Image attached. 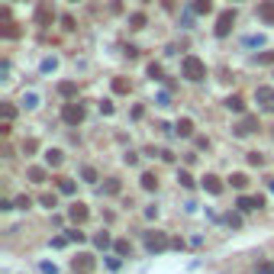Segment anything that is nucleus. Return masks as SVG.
<instances>
[{
	"label": "nucleus",
	"mask_w": 274,
	"mask_h": 274,
	"mask_svg": "<svg viewBox=\"0 0 274 274\" xmlns=\"http://www.w3.org/2000/svg\"><path fill=\"white\" fill-rule=\"evenodd\" d=\"M181 74L187 77V81H203V77H207V65H203L197 55H184V61H181Z\"/></svg>",
	"instance_id": "f257e3e1"
},
{
	"label": "nucleus",
	"mask_w": 274,
	"mask_h": 274,
	"mask_svg": "<svg viewBox=\"0 0 274 274\" xmlns=\"http://www.w3.org/2000/svg\"><path fill=\"white\" fill-rule=\"evenodd\" d=\"M168 245H171V239H168L165 232H158V229H148L145 232V249L148 252H165Z\"/></svg>",
	"instance_id": "f03ea898"
},
{
	"label": "nucleus",
	"mask_w": 274,
	"mask_h": 274,
	"mask_svg": "<svg viewBox=\"0 0 274 274\" xmlns=\"http://www.w3.org/2000/svg\"><path fill=\"white\" fill-rule=\"evenodd\" d=\"M61 120H65L68 126H77V123H84V107H81L77 100L65 103V107H61Z\"/></svg>",
	"instance_id": "7ed1b4c3"
},
{
	"label": "nucleus",
	"mask_w": 274,
	"mask_h": 274,
	"mask_svg": "<svg viewBox=\"0 0 274 274\" xmlns=\"http://www.w3.org/2000/svg\"><path fill=\"white\" fill-rule=\"evenodd\" d=\"M232 26H236V10H223V13H219V20H216V36L226 39L229 32H232Z\"/></svg>",
	"instance_id": "20e7f679"
},
{
	"label": "nucleus",
	"mask_w": 274,
	"mask_h": 274,
	"mask_svg": "<svg viewBox=\"0 0 274 274\" xmlns=\"http://www.w3.org/2000/svg\"><path fill=\"white\" fill-rule=\"evenodd\" d=\"M52 20H55L52 4H49V0H39V7H36V26H52Z\"/></svg>",
	"instance_id": "39448f33"
},
{
	"label": "nucleus",
	"mask_w": 274,
	"mask_h": 274,
	"mask_svg": "<svg viewBox=\"0 0 274 274\" xmlns=\"http://www.w3.org/2000/svg\"><path fill=\"white\" fill-rule=\"evenodd\" d=\"M232 129H236V136H252V132L258 129V116H242Z\"/></svg>",
	"instance_id": "423d86ee"
},
{
	"label": "nucleus",
	"mask_w": 274,
	"mask_h": 274,
	"mask_svg": "<svg viewBox=\"0 0 274 274\" xmlns=\"http://www.w3.org/2000/svg\"><path fill=\"white\" fill-rule=\"evenodd\" d=\"M68 216H71V223H77V226H81L84 219L91 216V210H87V203H81V200H77V203H71V207H68Z\"/></svg>",
	"instance_id": "0eeeda50"
},
{
	"label": "nucleus",
	"mask_w": 274,
	"mask_h": 274,
	"mask_svg": "<svg viewBox=\"0 0 274 274\" xmlns=\"http://www.w3.org/2000/svg\"><path fill=\"white\" fill-rule=\"evenodd\" d=\"M236 207L242 210V213H252V210H261L264 207V197H239Z\"/></svg>",
	"instance_id": "6e6552de"
},
{
	"label": "nucleus",
	"mask_w": 274,
	"mask_h": 274,
	"mask_svg": "<svg viewBox=\"0 0 274 274\" xmlns=\"http://www.w3.org/2000/svg\"><path fill=\"white\" fill-rule=\"evenodd\" d=\"M255 100H258L264 110H274V87H258V91H255Z\"/></svg>",
	"instance_id": "1a4fd4ad"
},
{
	"label": "nucleus",
	"mask_w": 274,
	"mask_h": 274,
	"mask_svg": "<svg viewBox=\"0 0 274 274\" xmlns=\"http://www.w3.org/2000/svg\"><path fill=\"white\" fill-rule=\"evenodd\" d=\"M203 190L213 193V197H219V193H223V181H219L216 174H203Z\"/></svg>",
	"instance_id": "9d476101"
},
{
	"label": "nucleus",
	"mask_w": 274,
	"mask_h": 274,
	"mask_svg": "<svg viewBox=\"0 0 274 274\" xmlns=\"http://www.w3.org/2000/svg\"><path fill=\"white\" fill-rule=\"evenodd\" d=\"M258 20L274 26V0H261V4H258Z\"/></svg>",
	"instance_id": "9b49d317"
},
{
	"label": "nucleus",
	"mask_w": 274,
	"mask_h": 274,
	"mask_svg": "<svg viewBox=\"0 0 274 274\" xmlns=\"http://www.w3.org/2000/svg\"><path fill=\"white\" fill-rule=\"evenodd\" d=\"M94 268V255H77L74 258V274H87Z\"/></svg>",
	"instance_id": "f8f14e48"
},
{
	"label": "nucleus",
	"mask_w": 274,
	"mask_h": 274,
	"mask_svg": "<svg viewBox=\"0 0 274 274\" xmlns=\"http://www.w3.org/2000/svg\"><path fill=\"white\" fill-rule=\"evenodd\" d=\"M226 107L232 110V113H245V100L239 94H232V97H226Z\"/></svg>",
	"instance_id": "ddd939ff"
},
{
	"label": "nucleus",
	"mask_w": 274,
	"mask_h": 274,
	"mask_svg": "<svg viewBox=\"0 0 274 274\" xmlns=\"http://www.w3.org/2000/svg\"><path fill=\"white\" fill-rule=\"evenodd\" d=\"M58 94L65 97V100H71V97L77 94V84H74V81H61V84H58Z\"/></svg>",
	"instance_id": "4468645a"
},
{
	"label": "nucleus",
	"mask_w": 274,
	"mask_h": 274,
	"mask_svg": "<svg viewBox=\"0 0 274 274\" xmlns=\"http://www.w3.org/2000/svg\"><path fill=\"white\" fill-rule=\"evenodd\" d=\"M61 162H65V155H61L58 148H49V152H46V165H49V168H58Z\"/></svg>",
	"instance_id": "2eb2a0df"
},
{
	"label": "nucleus",
	"mask_w": 274,
	"mask_h": 274,
	"mask_svg": "<svg viewBox=\"0 0 274 274\" xmlns=\"http://www.w3.org/2000/svg\"><path fill=\"white\" fill-rule=\"evenodd\" d=\"M178 136H193V120H187V116L178 120Z\"/></svg>",
	"instance_id": "dca6fc26"
},
{
	"label": "nucleus",
	"mask_w": 274,
	"mask_h": 274,
	"mask_svg": "<svg viewBox=\"0 0 274 274\" xmlns=\"http://www.w3.org/2000/svg\"><path fill=\"white\" fill-rule=\"evenodd\" d=\"M139 181H142V190H155V187H158V178H155L152 171H145V174H142V178H139Z\"/></svg>",
	"instance_id": "f3484780"
},
{
	"label": "nucleus",
	"mask_w": 274,
	"mask_h": 274,
	"mask_svg": "<svg viewBox=\"0 0 274 274\" xmlns=\"http://www.w3.org/2000/svg\"><path fill=\"white\" fill-rule=\"evenodd\" d=\"M229 184H232L236 190H245V187H249V178H245V174L239 171V174H232V178H229Z\"/></svg>",
	"instance_id": "a211bd4d"
},
{
	"label": "nucleus",
	"mask_w": 274,
	"mask_h": 274,
	"mask_svg": "<svg viewBox=\"0 0 274 274\" xmlns=\"http://www.w3.org/2000/svg\"><path fill=\"white\" fill-rule=\"evenodd\" d=\"M113 249H116V255L123 258V255L132 252V245H129V239H116V242H113Z\"/></svg>",
	"instance_id": "6ab92c4d"
},
{
	"label": "nucleus",
	"mask_w": 274,
	"mask_h": 274,
	"mask_svg": "<svg viewBox=\"0 0 274 274\" xmlns=\"http://www.w3.org/2000/svg\"><path fill=\"white\" fill-rule=\"evenodd\" d=\"M190 10H193V13H210V10H213V4H210V0H193Z\"/></svg>",
	"instance_id": "aec40b11"
},
{
	"label": "nucleus",
	"mask_w": 274,
	"mask_h": 274,
	"mask_svg": "<svg viewBox=\"0 0 274 274\" xmlns=\"http://www.w3.org/2000/svg\"><path fill=\"white\" fill-rule=\"evenodd\" d=\"M110 242H113L110 232H97V236H94V245H97V249H110Z\"/></svg>",
	"instance_id": "412c9836"
},
{
	"label": "nucleus",
	"mask_w": 274,
	"mask_h": 274,
	"mask_svg": "<svg viewBox=\"0 0 274 274\" xmlns=\"http://www.w3.org/2000/svg\"><path fill=\"white\" fill-rule=\"evenodd\" d=\"M113 91H116V94H129V81H126V77H113Z\"/></svg>",
	"instance_id": "4be33fe9"
},
{
	"label": "nucleus",
	"mask_w": 274,
	"mask_h": 274,
	"mask_svg": "<svg viewBox=\"0 0 274 274\" xmlns=\"http://www.w3.org/2000/svg\"><path fill=\"white\" fill-rule=\"evenodd\" d=\"M129 26H132V29H142V26H145V13H132L129 16Z\"/></svg>",
	"instance_id": "5701e85b"
},
{
	"label": "nucleus",
	"mask_w": 274,
	"mask_h": 274,
	"mask_svg": "<svg viewBox=\"0 0 274 274\" xmlns=\"http://www.w3.org/2000/svg\"><path fill=\"white\" fill-rule=\"evenodd\" d=\"M29 181L42 184V181H46V168H29Z\"/></svg>",
	"instance_id": "b1692460"
},
{
	"label": "nucleus",
	"mask_w": 274,
	"mask_h": 274,
	"mask_svg": "<svg viewBox=\"0 0 274 274\" xmlns=\"http://www.w3.org/2000/svg\"><path fill=\"white\" fill-rule=\"evenodd\" d=\"M81 178H84L87 184H94V181H97V171H94L91 165H84V168H81Z\"/></svg>",
	"instance_id": "393cba45"
},
{
	"label": "nucleus",
	"mask_w": 274,
	"mask_h": 274,
	"mask_svg": "<svg viewBox=\"0 0 274 274\" xmlns=\"http://www.w3.org/2000/svg\"><path fill=\"white\" fill-rule=\"evenodd\" d=\"M58 190H61V193H74V181H68V178H58Z\"/></svg>",
	"instance_id": "a878e982"
},
{
	"label": "nucleus",
	"mask_w": 274,
	"mask_h": 274,
	"mask_svg": "<svg viewBox=\"0 0 274 274\" xmlns=\"http://www.w3.org/2000/svg\"><path fill=\"white\" fill-rule=\"evenodd\" d=\"M13 203H16V210H29L32 207V197H26V193H23V197H16Z\"/></svg>",
	"instance_id": "bb28decb"
},
{
	"label": "nucleus",
	"mask_w": 274,
	"mask_h": 274,
	"mask_svg": "<svg viewBox=\"0 0 274 274\" xmlns=\"http://www.w3.org/2000/svg\"><path fill=\"white\" fill-rule=\"evenodd\" d=\"M178 184H181V187H193V178L187 171H178Z\"/></svg>",
	"instance_id": "cd10ccee"
},
{
	"label": "nucleus",
	"mask_w": 274,
	"mask_h": 274,
	"mask_svg": "<svg viewBox=\"0 0 274 274\" xmlns=\"http://www.w3.org/2000/svg\"><path fill=\"white\" fill-rule=\"evenodd\" d=\"M103 193H120V181H116V178H110L107 184H103Z\"/></svg>",
	"instance_id": "c85d7f7f"
},
{
	"label": "nucleus",
	"mask_w": 274,
	"mask_h": 274,
	"mask_svg": "<svg viewBox=\"0 0 274 274\" xmlns=\"http://www.w3.org/2000/svg\"><path fill=\"white\" fill-rule=\"evenodd\" d=\"M226 226H232V229H242V216H239V213H229V216H226Z\"/></svg>",
	"instance_id": "c756f323"
},
{
	"label": "nucleus",
	"mask_w": 274,
	"mask_h": 274,
	"mask_svg": "<svg viewBox=\"0 0 274 274\" xmlns=\"http://www.w3.org/2000/svg\"><path fill=\"white\" fill-rule=\"evenodd\" d=\"M55 68H58V58H55V55L42 61V71H46V74H49V71H55Z\"/></svg>",
	"instance_id": "7c9ffc66"
},
{
	"label": "nucleus",
	"mask_w": 274,
	"mask_h": 274,
	"mask_svg": "<svg viewBox=\"0 0 274 274\" xmlns=\"http://www.w3.org/2000/svg\"><path fill=\"white\" fill-rule=\"evenodd\" d=\"M4 36H7V39H16V36H20V29H16V26H13L10 20H7V26H4Z\"/></svg>",
	"instance_id": "2f4dec72"
},
{
	"label": "nucleus",
	"mask_w": 274,
	"mask_h": 274,
	"mask_svg": "<svg viewBox=\"0 0 274 274\" xmlns=\"http://www.w3.org/2000/svg\"><path fill=\"white\" fill-rule=\"evenodd\" d=\"M39 203H42V207H49V210H52L58 200H55V193H42V197H39Z\"/></svg>",
	"instance_id": "473e14b6"
},
{
	"label": "nucleus",
	"mask_w": 274,
	"mask_h": 274,
	"mask_svg": "<svg viewBox=\"0 0 274 274\" xmlns=\"http://www.w3.org/2000/svg\"><path fill=\"white\" fill-rule=\"evenodd\" d=\"M23 103H26V110H32V107H39V97H36V94H26Z\"/></svg>",
	"instance_id": "72a5a7b5"
},
{
	"label": "nucleus",
	"mask_w": 274,
	"mask_h": 274,
	"mask_svg": "<svg viewBox=\"0 0 274 274\" xmlns=\"http://www.w3.org/2000/svg\"><path fill=\"white\" fill-rule=\"evenodd\" d=\"M36 148H39V142H36V139H26V142H23V152H26V155H32Z\"/></svg>",
	"instance_id": "f704fd0d"
},
{
	"label": "nucleus",
	"mask_w": 274,
	"mask_h": 274,
	"mask_svg": "<svg viewBox=\"0 0 274 274\" xmlns=\"http://www.w3.org/2000/svg\"><path fill=\"white\" fill-rule=\"evenodd\" d=\"M258 274H274V261H258Z\"/></svg>",
	"instance_id": "c9c22d12"
},
{
	"label": "nucleus",
	"mask_w": 274,
	"mask_h": 274,
	"mask_svg": "<svg viewBox=\"0 0 274 274\" xmlns=\"http://www.w3.org/2000/svg\"><path fill=\"white\" fill-rule=\"evenodd\" d=\"M13 113H16V110L10 107V103H4V110H0V116H4V123H10V120H13Z\"/></svg>",
	"instance_id": "e433bc0d"
},
{
	"label": "nucleus",
	"mask_w": 274,
	"mask_h": 274,
	"mask_svg": "<svg viewBox=\"0 0 274 274\" xmlns=\"http://www.w3.org/2000/svg\"><path fill=\"white\" fill-rule=\"evenodd\" d=\"M255 61H258V65H274V52H264V55H258Z\"/></svg>",
	"instance_id": "4c0bfd02"
},
{
	"label": "nucleus",
	"mask_w": 274,
	"mask_h": 274,
	"mask_svg": "<svg viewBox=\"0 0 274 274\" xmlns=\"http://www.w3.org/2000/svg\"><path fill=\"white\" fill-rule=\"evenodd\" d=\"M249 165H255V168H261V165H264V158H261L258 152H249Z\"/></svg>",
	"instance_id": "58836bf2"
},
{
	"label": "nucleus",
	"mask_w": 274,
	"mask_h": 274,
	"mask_svg": "<svg viewBox=\"0 0 274 274\" xmlns=\"http://www.w3.org/2000/svg\"><path fill=\"white\" fill-rule=\"evenodd\" d=\"M68 242H71V239H68V236H58V239H52V245H55V249H65Z\"/></svg>",
	"instance_id": "ea45409f"
},
{
	"label": "nucleus",
	"mask_w": 274,
	"mask_h": 274,
	"mask_svg": "<svg viewBox=\"0 0 274 274\" xmlns=\"http://www.w3.org/2000/svg\"><path fill=\"white\" fill-rule=\"evenodd\" d=\"M68 239H71V242H84V232H77V229H68Z\"/></svg>",
	"instance_id": "a19ab883"
},
{
	"label": "nucleus",
	"mask_w": 274,
	"mask_h": 274,
	"mask_svg": "<svg viewBox=\"0 0 274 274\" xmlns=\"http://www.w3.org/2000/svg\"><path fill=\"white\" fill-rule=\"evenodd\" d=\"M100 113H103V116H113V103L103 100V103H100Z\"/></svg>",
	"instance_id": "79ce46f5"
},
{
	"label": "nucleus",
	"mask_w": 274,
	"mask_h": 274,
	"mask_svg": "<svg viewBox=\"0 0 274 274\" xmlns=\"http://www.w3.org/2000/svg\"><path fill=\"white\" fill-rule=\"evenodd\" d=\"M39 268H42V274H58V268H55V264H49V261H42Z\"/></svg>",
	"instance_id": "37998d69"
},
{
	"label": "nucleus",
	"mask_w": 274,
	"mask_h": 274,
	"mask_svg": "<svg viewBox=\"0 0 274 274\" xmlns=\"http://www.w3.org/2000/svg\"><path fill=\"white\" fill-rule=\"evenodd\" d=\"M120 264H123L120 255H116V258H107V268H110V271H120Z\"/></svg>",
	"instance_id": "c03bdc74"
},
{
	"label": "nucleus",
	"mask_w": 274,
	"mask_h": 274,
	"mask_svg": "<svg viewBox=\"0 0 274 274\" xmlns=\"http://www.w3.org/2000/svg\"><path fill=\"white\" fill-rule=\"evenodd\" d=\"M148 74H152V77H155V81H158V77H162V68H158V65H155V61H152V65H148Z\"/></svg>",
	"instance_id": "a18cd8bd"
},
{
	"label": "nucleus",
	"mask_w": 274,
	"mask_h": 274,
	"mask_svg": "<svg viewBox=\"0 0 274 274\" xmlns=\"http://www.w3.org/2000/svg\"><path fill=\"white\" fill-rule=\"evenodd\" d=\"M245 46H264V39L261 36H249V39H245Z\"/></svg>",
	"instance_id": "49530a36"
},
{
	"label": "nucleus",
	"mask_w": 274,
	"mask_h": 274,
	"mask_svg": "<svg viewBox=\"0 0 274 274\" xmlns=\"http://www.w3.org/2000/svg\"><path fill=\"white\" fill-rule=\"evenodd\" d=\"M268 187H271V193H274V181H271V184H268Z\"/></svg>",
	"instance_id": "de8ad7c7"
},
{
	"label": "nucleus",
	"mask_w": 274,
	"mask_h": 274,
	"mask_svg": "<svg viewBox=\"0 0 274 274\" xmlns=\"http://www.w3.org/2000/svg\"><path fill=\"white\" fill-rule=\"evenodd\" d=\"M71 4H77V0H71Z\"/></svg>",
	"instance_id": "09e8293b"
},
{
	"label": "nucleus",
	"mask_w": 274,
	"mask_h": 274,
	"mask_svg": "<svg viewBox=\"0 0 274 274\" xmlns=\"http://www.w3.org/2000/svg\"><path fill=\"white\" fill-rule=\"evenodd\" d=\"M142 4H148V0H142Z\"/></svg>",
	"instance_id": "8fccbe9b"
}]
</instances>
